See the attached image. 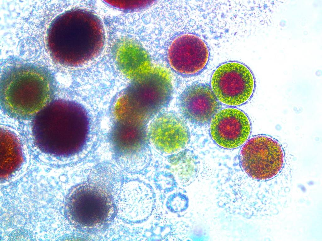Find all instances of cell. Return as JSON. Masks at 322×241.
<instances>
[{
	"label": "cell",
	"instance_id": "cell-16",
	"mask_svg": "<svg viewBox=\"0 0 322 241\" xmlns=\"http://www.w3.org/2000/svg\"><path fill=\"white\" fill-rule=\"evenodd\" d=\"M188 203V199L186 195L177 192L169 195L167 200L166 206L170 212L178 213L182 212L186 209Z\"/></svg>",
	"mask_w": 322,
	"mask_h": 241
},
{
	"label": "cell",
	"instance_id": "cell-7",
	"mask_svg": "<svg viewBox=\"0 0 322 241\" xmlns=\"http://www.w3.org/2000/svg\"><path fill=\"white\" fill-rule=\"evenodd\" d=\"M111 196L93 184L80 185L73 191L68 201V211L71 219L85 227L103 223L112 210Z\"/></svg>",
	"mask_w": 322,
	"mask_h": 241
},
{
	"label": "cell",
	"instance_id": "cell-10",
	"mask_svg": "<svg viewBox=\"0 0 322 241\" xmlns=\"http://www.w3.org/2000/svg\"><path fill=\"white\" fill-rule=\"evenodd\" d=\"M178 105L187 120L199 125L208 123L220 107V102L211 87L201 83L186 88L179 96Z\"/></svg>",
	"mask_w": 322,
	"mask_h": 241
},
{
	"label": "cell",
	"instance_id": "cell-4",
	"mask_svg": "<svg viewBox=\"0 0 322 241\" xmlns=\"http://www.w3.org/2000/svg\"><path fill=\"white\" fill-rule=\"evenodd\" d=\"M78 13V10L75 9L60 14L53 21L48 29L47 41L50 54L56 62L64 65H80L78 55L79 43L83 46L81 43L86 45V43L88 44L87 41H93L87 39L103 40V38L87 37L103 35H87L92 33L89 31L94 29L87 32L91 29H88L90 28L87 30L86 28L84 30L87 26L82 30L84 26L79 30L81 26L79 28Z\"/></svg>",
	"mask_w": 322,
	"mask_h": 241
},
{
	"label": "cell",
	"instance_id": "cell-2",
	"mask_svg": "<svg viewBox=\"0 0 322 241\" xmlns=\"http://www.w3.org/2000/svg\"><path fill=\"white\" fill-rule=\"evenodd\" d=\"M1 106L8 115L21 119L36 115L49 104L54 92L53 77L47 70L24 64L6 70L1 80Z\"/></svg>",
	"mask_w": 322,
	"mask_h": 241
},
{
	"label": "cell",
	"instance_id": "cell-11",
	"mask_svg": "<svg viewBox=\"0 0 322 241\" xmlns=\"http://www.w3.org/2000/svg\"><path fill=\"white\" fill-rule=\"evenodd\" d=\"M155 198L153 188L148 185L141 182L128 183L121 189L118 196L119 213L128 222H143L152 213Z\"/></svg>",
	"mask_w": 322,
	"mask_h": 241
},
{
	"label": "cell",
	"instance_id": "cell-14",
	"mask_svg": "<svg viewBox=\"0 0 322 241\" xmlns=\"http://www.w3.org/2000/svg\"><path fill=\"white\" fill-rule=\"evenodd\" d=\"M1 173L8 176L20 166L23 160L19 141L15 135L7 130L1 131Z\"/></svg>",
	"mask_w": 322,
	"mask_h": 241
},
{
	"label": "cell",
	"instance_id": "cell-3",
	"mask_svg": "<svg viewBox=\"0 0 322 241\" xmlns=\"http://www.w3.org/2000/svg\"><path fill=\"white\" fill-rule=\"evenodd\" d=\"M173 90L168 71L157 67L143 78L132 82L119 97L124 112L132 119L146 125L168 104Z\"/></svg>",
	"mask_w": 322,
	"mask_h": 241
},
{
	"label": "cell",
	"instance_id": "cell-12",
	"mask_svg": "<svg viewBox=\"0 0 322 241\" xmlns=\"http://www.w3.org/2000/svg\"><path fill=\"white\" fill-rule=\"evenodd\" d=\"M148 133L153 145L165 153L180 150L186 145L189 138V131L184 121L170 112L157 115L149 125Z\"/></svg>",
	"mask_w": 322,
	"mask_h": 241
},
{
	"label": "cell",
	"instance_id": "cell-9",
	"mask_svg": "<svg viewBox=\"0 0 322 241\" xmlns=\"http://www.w3.org/2000/svg\"><path fill=\"white\" fill-rule=\"evenodd\" d=\"M251 124L246 114L233 107L219 110L211 121L210 132L214 142L219 146L232 149L240 147L247 140Z\"/></svg>",
	"mask_w": 322,
	"mask_h": 241
},
{
	"label": "cell",
	"instance_id": "cell-13",
	"mask_svg": "<svg viewBox=\"0 0 322 241\" xmlns=\"http://www.w3.org/2000/svg\"><path fill=\"white\" fill-rule=\"evenodd\" d=\"M145 127H114L112 140L115 149L121 153L130 154L140 150L146 141Z\"/></svg>",
	"mask_w": 322,
	"mask_h": 241
},
{
	"label": "cell",
	"instance_id": "cell-5",
	"mask_svg": "<svg viewBox=\"0 0 322 241\" xmlns=\"http://www.w3.org/2000/svg\"><path fill=\"white\" fill-rule=\"evenodd\" d=\"M282 146L276 139L266 135L249 139L240 153L241 166L252 178L259 180L270 179L278 174L284 162Z\"/></svg>",
	"mask_w": 322,
	"mask_h": 241
},
{
	"label": "cell",
	"instance_id": "cell-6",
	"mask_svg": "<svg viewBox=\"0 0 322 241\" xmlns=\"http://www.w3.org/2000/svg\"><path fill=\"white\" fill-rule=\"evenodd\" d=\"M211 87L219 101L230 106L242 105L251 98L255 81L250 70L244 64L231 62L222 64L214 70Z\"/></svg>",
	"mask_w": 322,
	"mask_h": 241
},
{
	"label": "cell",
	"instance_id": "cell-1",
	"mask_svg": "<svg viewBox=\"0 0 322 241\" xmlns=\"http://www.w3.org/2000/svg\"><path fill=\"white\" fill-rule=\"evenodd\" d=\"M32 129L35 143L41 151L56 156H68L79 152L86 143L89 119L78 103L58 100L36 115Z\"/></svg>",
	"mask_w": 322,
	"mask_h": 241
},
{
	"label": "cell",
	"instance_id": "cell-15",
	"mask_svg": "<svg viewBox=\"0 0 322 241\" xmlns=\"http://www.w3.org/2000/svg\"><path fill=\"white\" fill-rule=\"evenodd\" d=\"M117 61L122 73L132 82L148 75L153 68L149 58L145 56L124 55L119 52Z\"/></svg>",
	"mask_w": 322,
	"mask_h": 241
},
{
	"label": "cell",
	"instance_id": "cell-8",
	"mask_svg": "<svg viewBox=\"0 0 322 241\" xmlns=\"http://www.w3.org/2000/svg\"><path fill=\"white\" fill-rule=\"evenodd\" d=\"M209 52L205 42L198 36L186 34L175 38L169 46V63L177 72L184 75L196 74L206 66Z\"/></svg>",
	"mask_w": 322,
	"mask_h": 241
}]
</instances>
